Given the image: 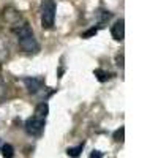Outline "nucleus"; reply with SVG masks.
Listing matches in <instances>:
<instances>
[{
    "label": "nucleus",
    "mask_w": 158,
    "mask_h": 158,
    "mask_svg": "<svg viewBox=\"0 0 158 158\" xmlns=\"http://www.w3.org/2000/svg\"><path fill=\"white\" fill-rule=\"evenodd\" d=\"M56 19V3L54 0H44L41 6V24L43 29H52Z\"/></svg>",
    "instance_id": "1"
},
{
    "label": "nucleus",
    "mask_w": 158,
    "mask_h": 158,
    "mask_svg": "<svg viewBox=\"0 0 158 158\" xmlns=\"http://www.w3.org/2000/svg\"><path fill=\"white\" fill-rule=\"evenodd\" d=\"M18 41H19V46L22 48V51H25V52H36L40 49V44L33 36V32L18 36Z\"/></svg>",
    "instance_id": "2"
},
{
    "label": "nucleus",
    "mask_w": 158,
    "mask_h": 158,
    "mask_svg": "<svg viewBox=\"0 0 158 158\" xmlns=\"http://www.w3.org/2000/svg\"><path fill=\"white\" fill-rule=\"evenodd\" d=\"M44 130V120H40L36 117H30L25 122V131L30 136H40Z\"/></svg>",
    "instance_id": "3"
},
{
    "label": "nucleus",
    "mask_w": 158,
    "mask_h": 158,
    "mask_svg": "<svg viewBox=\"0 0 158 158\" xmlns=\"http://www.w3.org/2000/svg\"><path fill=\"white\" fill-rule=\"evenodd\" d=\"M24 84H25V87H27V90L30 92V94H36L40 89H43L44 79L43 77H25Z\"/></svg>",
    "instance_id": "4"
},
{
    "label": "nucleus",
    "mask_w": 158,
    "mask_h": 158,
    "mask_svg": "<svg viewBox=\"0 0 158 158\" xmlns=\"http://www.w3.org/2000/svg\"><path fill=\"white\" fill-rule=\"evenodd\" d=\"M111 35L115 41H122L123 40V36H125V21L123 19L115 21V24L111 27Z\"/></svg>",
    "instance_id": "5"
},
{
    "label": "nucleus",
    "mask_w": 158,
    "mask_h": 158,
    "mask_svg": "<svg viewBox=\"0 0 158 158\" xmlns=\"http://www.w3.org/2000/svg\"><path fill=\"white\" fill-rule=\"evenodd\" d=\"M3 19H5L8 24H16V21L21 19V15H19V13H18L15 8L8 6V8L3 10Z\"/></svg>",
    "instance_id": "6"
},
{
    "label": "nucleus",
    "mask_w": 158,
    "mask_h": 158,
    "mask_svg": "<svg viewBox=\"0 0 158 158\" xmlns=\"http://www.w3.org/2000/svg\"><path fill=\"white\" fill-rule=\"evenodd\" d=\"M49 114V106H48V103H40L38 106L35 108V115L36 118H40V120H44V118L48 117Z\"/></svg>",
    "instance_id": "7"
},
{
    "label": "nucleus",
    "mask_w": 158,
    "mask_h": 158,
    "mask_svg": "<svg viewBox=\"0 0 158 158\" xmlns=\"http://www.w3.org/2000/svg\"><path fill=\"white\" fill-rule=\"evenodd\" d=\"M2 156L3 158H13L15 156V149H13L11 144H5L2 147Z\"/></svg>",
    "instance_id": "8"
},
{
    "label": "nucleus",
    "mask_w": 158,
    "mask_h": 158,
    "mask_svg": "<svg viewBox=\"0 0 158 158\" xmlns=\"http://www.w3.org/2000/svg\"><path fill=\"white\" fill-rule=\"evenodd\" d=\"M94 74L97 76V79H98V81L100 82H106L108 81V79H109V73H106V71H104V70H95L94 71Z\"/></svg>",
    "instance_id": "9"
},
{
    "label": "nucleus",
    "mask_w": 158,
    "mask_h": 158,
    "mask_svg": "<svg viewBox=\"0 0 158 158\" xmlns=\"http://www.w3.org/2000/svg\"><path fill=\"white\" fill-rule=\"evenodd\" d=\"M81 152H82V146H79V147H68L67 149V153L70 156H73V158H77L79 155H81Z\"/></svg>",
    "instance_id": "10"
},
{
    "label": "nucleus",
    "mask_w": 158,
    "mask_h": 158,
    "mask_svg": "<svg viewBox=\"0 0 158 158\" xmlns=\"http://www.w3.org/2000/svg\"><path fill=\"white\" fill-rule=\"evenodd\" d=\"M123 135H125V128L120 127L118 130L114 131V139H115L117 142H122V141H123Z\"/></svg>",
    "instance_id": "11"
},
{
    "label": "nucleus",
    "mask_w": 158,
    "mask_h": 158,
    "mask_svg": "<svg viewBox=\"0 0 158 158\" xmlns=\"http://www.w3.org/2000/svg\"><path fill=\"white\" fill-rule=\"evenodd\" d=\"M97 32H98V29H97V27H92V29H89L87 32H84L81 36H82V38H90V36H95V35H97Z\"/></svg>",
    "instance_id": "12"
},
{
    "label": "nucleus",
    "mask_w": 158,
    "mask_h": 158,
    "mask_svg": "<svg viewBox=\"0 0 158 158\" xmlns=\"http://www.w3.org/2000/svg\"><path fill=\"white\" fill-rule=\"evenodd\" d=\"M90 158H103V153L100 150H94L90 153Z\"/></svg>",
    "instance_id": "13"
},
{
    "label": "nucleus",
    "mask_w": 158,
    "mask_h": 158,
    "mask_svg": "<svg viewBox=\"0 0 158 158\" xmlns=\"http://www.w3.org/2000/svg\"><path fill=\"white\" fill-rule=\"evenodd\" d=\"M117 65H118V67H123V57L122 56H117Z\"/></svg>",
    "instance_id": "14"
},
{
    "label": "nucleus",
    "mask_w": 158,
    "mask_h": 158,
    "mask_svg": "<svg viewBox=\"0 0 158 158\" xmlns=\"http://www.w3.org/2000/svg\"><path fill=\"white\" fill-rule=\"evenodd\" d=\"M0 68H2V65H0Z\"/></svg>",
    "instance_id": "15"
}]
</instances>
